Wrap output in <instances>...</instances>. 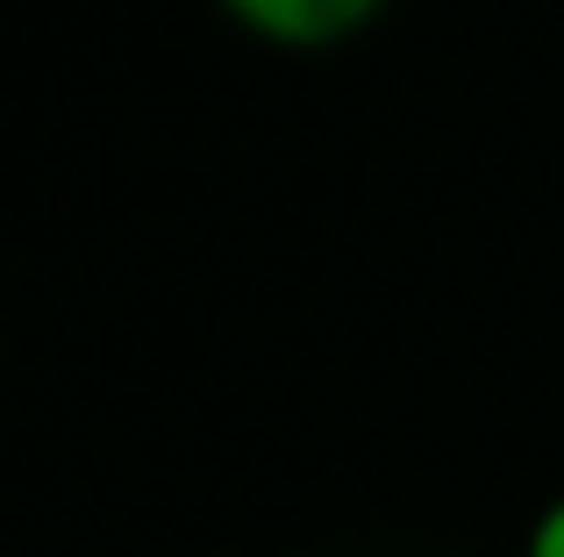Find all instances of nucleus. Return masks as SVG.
I'll use <instances>...</instances> for the list:
<instances>
[{
	"mask_svg": "<svg viewBox=\"0 0 564 557\" xmlns=\"http://www.w3.org/2000/svg\"><path fill=\"white\" fill-rule=\"evenodd\" d=\"M522 557H564V493H551V501L536 507V522H529V536H522Z\"/></svg>",
	"mask_w": 564,
	"mask_h": 557,
	"instance_id": "f03ea898",
	"label": "nucleus"
},
{
	"mask_svg": "<svg viewBox=\"0 0 564 557\" xmlns=\"http://www.w3.org/2000/svg\"><path fill=\"white\" fill-rule=\"evenodd\" d=\"M215 8L272 51H336L379 22L386 0H215Z\"/></svg>",
	"mask_w": 564,
	"mask_h": 557,
	"instance_id": "f257e3e1",
	"label": "nucleus"
}]
</instances>
